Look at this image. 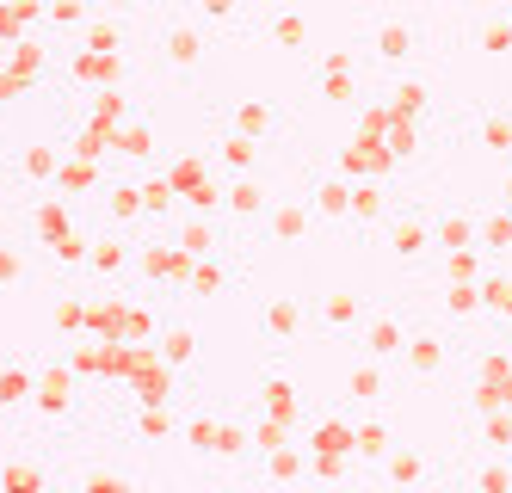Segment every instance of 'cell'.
Instances as JSON below:
<instances>
[{
  "label": "cell",
  "mask_w": 512,
  "mask_h": 493,
  "mask_svg": "<svg viewBox=\"0 0 512 493\" xmlns=\"http://www.w3.org/2000/svg\"><path fill=\"white\" fill-rule=\"evenodd\" d=\"M469 148H482V155H494V161H512V105L469 111Z\"/></svg>",
  "instance_id": "cell-1"
},
{
  "label": "cell",
  "mask_w": 512,
  "mask_h": 493,
  "mask_svg": "<svg viewBox=\"0 0 512 493\" xmlns=\"http://www.w3.org/2000/svg\"><path fill=\"white\" fill-rule=\"evenodd\" d=\"M475 229H482V210H469V204H445L432 216V247L438 253H463V247H475ZM482 253V247H475Z\"/></svg>",
  "instance_id": "cell-2"
},
{
  "label": "cell",
  "mask_w": 512,
  "mask_h": 493,
  "mask_svg": "<svg viewBox=\"0 0 512 493\" xmlns=\"http://www.w3.org/2000/svg\"><path fill=\"white\" fill-rule=\"evenodd\" d=\"M445 358H451V339L432 333V327H420V333L401 339V364H408L414 376H438V370H445Z\"/></svg>",
  "instance_id": "cell-3"
},
{
  "label": "cell",
  "mask_w": 512,
  "mask_h": 493,
  "mask_svg": "<svg viewBox=\"0 0 512 493\" xmlns=\"http://www.w3.org/2000/svg\"><path fill=\"white\" fill-rule=\"evenodd\" d=\"M389 253H395L401 265H420V259L432 253V222H426V216H395V222H389Z\"/></svg>",
  "instance_id": "cell-4"
},
{
  "label": "cell",
  "mask_w": 512,
  "mask_h": 493,
  "mask_svg": "<svg viewBox=\"0 0 512 493\" xmlns=\"http://www.w3.org/2000/svg\"><path fill=\"white\" fill-rule=\"evenodd\" d=\"M371 44H377V56H383V62H395V68H401V62H414V56H420L426 37H420V25H408V19H383Z\"/></svg>",
  "instance_id": "cell-5"
},
{
  "label": "cell",
  "mask_w": 512,
  "mask_h": 493,
  "mask_svg": "<svg viewBox=\"0 0 512 493\" xmlns=\"http://www.w3.org/2000/svg\"><path fill=\"white\" fill-rule=\"evenodd\" d=\"M482 321L512 333V272H482Z\"/></svg>",
  "instance_id": "cell-6"
},
{
  "label": "cell",
  "mask_w": 512,
  "mask_h": 493,
  "mask_svg": "<svg viewBox=\"0 0 512 493\" xmlns=\"http://www.w3.org/2000/svg\"><path fill=\"white\" fill-rule=\"evenodd\" d=\"M469 450H494V457H512V407H500V413H475Z\"/></svg>",
  "instance_id": "cell-7"
},
{
  "label": "cell",
  "mask_w": 512,
  "mask_h": 493,
  "mask_svg": "<svg viewBox=\"0 0 512 493\" xmlns=\"http://www.w3.org/2000/svg\"><path fill=\"white\" fill-rule=\"evenodd\" d=\"M469 493H512V475H506V457L494 450H469Z\"/></svg>",
  "instance_id": "cell-8"
},
{
  "label": "cell",
  "mask_w": 512,
  "mask_h": 493,
  "mask_svg": "<svg viewBox=\"0 0 512 493\" xmlns=\"http://www.w3.org/2000/svg\"><path fill=\"white\" fill-rule=\"evenodd\" d=\"M475 247H482V259H506L512 253V210H482Z\"/></svg>",
  "instance_id": "cell-9"
},
{
  "label": "cell",
  "mask_w": 512,
  "mask_h": 493,
  "mask_svg": "<svg viewBox=\"0 0 512 493\" xmlns=\"http://www.w3.org/2000/svg\"><path fill=\"white\" fill-rule=\"evenodd\" d=\"M445 321L451 327H475V321H482V284H451L445 290Z\"/></svg>",
  "instance_id": "cell-10"
},
{
  "label": "cell",
  "mask_w": 512,
  "mask_h": 493,
  "mask_svg": "<svg viewBox=\"0 0 512 493\" xmlns=\"http://www.w3.org/2000/svg\"><path fill=\"white\" fill-rule=\"evenodd\" d=\"M475 50H488V56H512V25L506 13H475Z\"/></svg>",
  "instance_id": "cell-11"
},
{
  "label": "cell",
  "mask_w": 512,
  "mask_h": 493,
  "mask_svg": "<svg viewBox=\"0 0 512 493\" xmlns=\"http://www.w3.org/2000/svg\"><path fill=\"white\" fill-rule=\"evenodd\" d=\"M383 463H389V481H395V487H420V481L432 475V463L420 457V450H389Z\"/></svg>",
  "instance_id": "cell-12"
},
{
  "label": "cell",
  "mask_w": 512,
  "mask_h": 493,
  "mask_svg": "<svg viewBox=\"0 0 512 493\" xmlns=\"http://www.w3.org/2000/svg\"><path fill=\"white\" fill-rule=\"evenodd\" d=\"M401 339H408V327H401L395 315H377L371 327H364V352H377V358L383 352H401Z\"/></svg>",
  "instance_id": "cell-13"
},
{
  "label": "cell",
  "mask_w": 512,
  "mask_h": 493,
  "mask_svg": "<svg viewBox=\"0 0 512 493\" xmlns=\"http://www.w3.org/2000/svg\"><path fill=\"white\" fill-rule=\"evenodd\" d=\"M482 272H488V259L475 253V247H463V253H445V278H451V284H482Z\"/></svg>",
  "instance_id": "cell-14"
},
{
  "label": "cell",
  "mask_w": 512,
  "mask_h": 493,
  "mask_svg": "<svg viewBox=\"0 0 512 493\" xmlns=\"http://www.w3.org/2000/svg\"><path fill=\"white\" fill-rule=\"evenodd\" d=\"M297 327H303V309H297V302H272V309H266V333H272V339H297Z\"/></svg>",
  "instance_id": "cell-15"
},
{
  "label": "cell",
  "mask_w": 512,
  "mask_h": 493,
  "mask_svg": "<svg viewBox=\"0 0 512 493\" xmlns=\"http://www.w3.org/2000/svg\"><path fill=\"white\" fill-rule=\"evenodd\" d=\"M352 81H358V74H352V62H346V56H334V62L321 68V93H327V99H346V93H352Z\"/></svg>",
  "instance_id": "cell-16"
},
{
  "label": "cell",
  "mask_w": 512,
  "mask_h": 493,
  "mask_svg": "<svg viewBox=\"0 0 512 493\" xmlns=\"http://www.w3.org/2000/svg\"><path fill=\"white\" fill-rule=\"evenodd\" d=\"M346 204H352L346 185H334V179H321V185H315V210H321V216H346Z\"/></svg>",
  "instance_id": "cell-17"
},
{
  "label": "cell",
  "mask_w": 512,
  "mask_h": 493,
  "mask_svg": "<svg viewBox=\"0 0 512 493\" xmlns=\"http://www.w3.org/2000/svg\"><path fill=\"white\" fill-rule=\"evenodd\" d=\"M167 62H179V68L198 62V37L192 31H167Z\"/></svg>",
  "instance_id": "cell-18"
},
{
  "label": "cell",
  "mask_w": 512,
  "mask_h": 493,
  "mask_svg": "<svg viewBox=\"0 0 512 493\" xmlns=\"http://www.w3.org/2000/svg\"><path fill=\"white\" fill-rule=\"evenodd\" d=\"M426 99H432V87L426 81H408V87L395 93V111H426Z\"/></svg>",
  "instance_id": "cell-19"
},
{
  "label": "cell",
  "mask_w": 512,
  "mask_h": 493,
  "mask_svg": "<svg viewBox=\"0 0 512 493\" xmlns=\"http://www.w3.org/2000/svg\"><path fill=\"white\" fill-rule=\"evenodd\" d=\"M241 130H247V136H266V130H272V111H266V105H241Z\"/></svg>",
  "instance_id": "cell-20"
},
{
  "label": "cell",
  "mask_w": 512,
  "mask_h": 493,
  "mask_svg": "<svg viewBox=\"0 0 512 493\" xmlns=\"http://www.w3.org/2000/svg\"><path fill=\"white\" fill-rule=\"evenodd\" d=\"M383 389H389V383H383L377 370H358V376H352V395H358V401H377Z\"/></svg>",
  "instance_id": "cell-21"
},
{
  "label": "cell",
  "mask_w": 512,
  "mask_h": 493,
  "mask_svg": "<svg viewBox=\"0 0 512 493\" xmlns=\"http://www.w3.org/2000/svg\"><path fill=\"white\" fill-rule=\"evenodd\" d=\"M358 321V302L352 296H334V302H327V327H352Z\"/></svg>",
  "instance_id": "cell-22"
},
{
  "label": "cell",
  "mask_w": 512,
  "mask_h": 493,
  "mask_svg": "<svg viewBox=\"0 0 512 493\" xmlns=\"http://www.w3.org/2000/svg\"><path fill=\"white\" fill-rule=\"evenodd\" d=\"M358 444H364V457H389V432H383V426H364Z\"/></svg>",
  "instance_id": "cell-23"
},
{
  "label": "cell",
  "mask_w": 512,
  "mask_h": 493,
  "mask_svg": "<svg viewBox=\"0 0 512 493\" xmlns=\"http://www.w3.org/2000/svg\"><path fill=\"white\" fill-rule=\"evenodd\" d=\"M13 401H25V376H19V370L0 376V407H13Z\"/></svg>",
  "instance_id": "cell-24"
},
{
  "label": "cell",
  "mask_w": 512,
  "mask_h": 493,
  "mask_svg": "<svg viewBox=\"0 0 512 493\" xmlns=\"http://www.w3.org/2000/svg\"><path fill=\"white\" fill-rule=\"evenodd\" d=\"M25 278V265H19V253L13 247H0V284H19Z\"/></svg>",
  "instance_id": "cell-25"
},
{
  "label": "cell",
  "mask_w": 512,
  "mask_h": 493,
  "mask_svg": "<svg viewBox=\"0 0 512 493\" xmlns=\"http://www.w3.org/2000/svg\"><path fill=\"white\" fill-rule=\"evenodd\" d=\"M278 37H284V44H303V37H309V25H303L297 13H284V19H278Z\"/></svg>",
  "instance_id": "cell-26"
},
{
  "label": "cell",
  "mask_w": 512,
  "mask_h": 493,
  "mask_svg": "<svg viewBox=\"0 0 512 493\" xmlns=\"http://www.w3.org/2000/svg\"><path fill=\"white\" fill-rule=\"evenodd\" d=\"M272 229H278V235H303V210H278Z\"/></svg>",
  "instance_id": "cell-27"
},
{
  "label": "cell",
  "mask_w": 512,
  "mask_h": 493,
  "mask_svg": "<svg viewBox=\"0 0 512 493\" xmlns=\"http://www.w3.org/2000/svg\"><path fill=\"white\" fill-rule=\"evenodd\" d=\"M93 265H99V272H118V265H124V247H112V241H105V247H99V259H93Z\"/></svg>",
  "instance_id": "cell-28"
},
{
  "label": "cell",
  "mask_w": 512,
  "mask_h": 493,
  "mask_svg": "<svg viewBox=\"0 0 512 493\" xmlns=\"http://www.w3.org/2000/svg\"><path fill=\"white\" fill-rule=\"evenodd\" d=\"M500 210H512V167H506V198H500Z\"/></svg>",
  "instance_id": "cell-29"
},
{
  "label": "cell",
  "mask_w": 512,
  "mask_h": 493,
  "mask_svg": "<svg viewBox=\"0 0 512 493\" xmlns=\"http://www.w3.org/2000/svg\"><path fill=\"white\" fill-rule=\"evenodd\" d=\"M500 13H506V25H512V0H506V7H500Z\"/></svg>",
  "instance_id": "cell-30"
},
{
  "label": "cell",
  "mask_w": 512,
  "mask_h": 493,
  "mask_svg": "<svg viewBox=\"0 0 512 493\" xmlns=\"http://www.w3.org/2000/svg\"><path fill=\"white\" fill-rule=\"evenodd\" d=\"M506 475H512V457H506Z\"/></svg>",
  "instance_id": "cell-31"
},
{
  "label": "cell",
  "mask_w": 512,
  "mask_h": 493,
  "mask_svg": "<svg viewBox=\"0 0 512 493\" xmlns=\"http://www.w3.org/2000/svg\"><path fill=\"white\" fill-rule=\"evenodd\" d=\"M506 167H512V161H506Z\"/></svg>",
  "instance_id": "cell-32"
}]
</instances>
